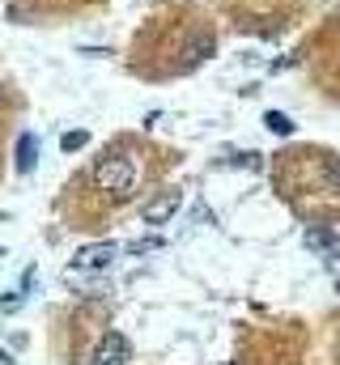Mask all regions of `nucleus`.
<instances>
[{
	"label": "nucleus",
	"mask_w": 340,
	"mask_h": 365,
	"mask_svg": "<svg viewBox=\"0 0 340 365\" xmlns=\"http://www.w3.org/2000/svg\"><path fill=\"white\" fill-rule=\"evenodd\" d=\"M264 123H268V132H276V136H294V119H289V115H281V110H268V115H264Z\"/></svg>",
	"instance_id": "obj_7"
},
{
	"label": "nucleus",
	"mask_w": 340,
	"mask_h": 365,
	"mask_svg": "<svg viewBox=\"0 0 340 365\" xmlns=\"http://www.w3.org/2000/svg\"><path fill=\"white\" fill-rule=\"evenodd\" d=\"M328 175H332V179L340 182V162H332V166H328Z\"/></svg>",
	"instance_id": "obj_10"
},
{
	"label": "nucleus",
	"mask_w": 340,
	"mask_h": 365,
	"mask_svg": "<svg viewBox=\"0 0 340 365\" xmlns=\"http://www.w3.org/2000/svg\"><path fill=\"white\" fill-rule=\"evenodd\" d=\"M17 306H21V293H13V297H4V302H0V310H4V314H13Z\"/></svg>",
	"instance_id": "obj_9"
},
{
	"label": "nucleus",
	"mask_w": 340,
	"mask_h": 365,
	"mask_svg": "<svg viewBox=\"0 0 340 365\" xmlns=\"http://www.w3.org/2000/svg\"><path fill=\"white\" fill-rule=\"evenodd\" d=\"M128 361H132V344H128V336H119V331H102V340H98V349H94L89 365H128Z\"/></svg>",
	"instance_id": "obj_3"
},
{
	"label": "nucleus",
	"mask_w": 340,
	"mask_h": 365,
	"mask_svg": "<svg viewBox=\"0 0 340 365\" xmlns=\"http://www.w3.org/2000/svg\"><path fill=\"white\" fill-rule=\"evenodd\" d=\"M336 293H340V276H336Z\"/></svg>",
	"instance_id": "obj_12"
},
{
	"label": "nucleus",
	"mask_w": 340,
	"mask_h": 365,
	"mask_svg": "<svg viewBox=\"0 0 340 365\" xmlns=\"http://www.w3.org/2000/svg\"><path fill=\"white\" fill-rule=\"evenodd\" d=\"M136 179H141V166L128 153H111V158H98L94 162V182L102 191H111L115 200H128L136 191Z\"/></svg>",
	"instance_id": "obj_1"
},
{
	"label": "nucleus",
	"mask_w": 340,
	"mask_h": 365,
	"mask_svg": "<svg viewBox=\"0 0 340 365\" xmlns=\"http://www.w3.org/2000/svg\"><path fill=\"white\" fill-rule=\"evenodd\" d=\"M179 208H183V195H179V191H162V195H154V200L141 208V217H145V225H166Z\"/></svg>",
	"instance_id": "obj_4"
},
{
	"label": "nucleus",
	"mask_w": 340,
	"mask_h": 365,
	"mask_svg": "<svg viewBox=\"0 0 340 365\" xmlns=\"http://www.w3.org/2000/svg\"><path fill=\"white\" fill-rule=\"evenodd\" d=\"M34 162H39V140H34V132H21V136H17V149H13V166H17V175H30Z\"/></svg>",
	"instance_id": "obj_6"
},
{
	"label": "nucleus",
	"mask_w": 340,
	"mask_h": 365,
	"mask_svg": "<svg viewBox=\"0 0 340 365\" xmlns=\"http://www.w3.org/2000/svg\"><path fill=\"white\" fill-rule=\"evenodd\" d=\"M85 145H89V132H64V136H60V149H64V153H77Z\"/></svg>",
	"instance_id": "obj_8"
},
{
	"label": "nucleus",
	"mask_w": 340,
	"mask_h": 365,
	"mask_svg": "<svg viewBox=\"0 0 340 365\" xmlns=\"http://www.w3.org/2000/svg\"><path fill=\"white\" fill-rule=\"evenodd\" d=\"M115 259H119L115 242H85L81 251L73 255V272H106Z\"/></svg>",
	"instance_id": "obj_2"
},
{
	"label": "nucleus",
	"mask_w": 340,
	"mask_h": 365,
	"mask_svg": "<svg viewBox=\"0 0 340 365\" xmlns=\"http://www.w3.org/2000/svg\"><path fill=\"white\" fill-rule=\"evenodd\" d=\"M0 365H13V357H9V353H0Z\"/></svg>",
	"instance_id": "obj_11"
},
{
	"label": "nucleus",
	"mask_w": 340,
	"mask_h": 365,
	"mask_svg": "<svg viewBox=\"0 0 340 365\" xmlns=\"http://www.w3.org/2000/svg\"><path fill=\"white\" fill-rule=\"evenodd\" d=\"M302 242H306V251H315V255H324V259H340V238L332 230H324V225H311Z\"/></svg>",
	"instance_id": "obj_5"
}]
</instances>
